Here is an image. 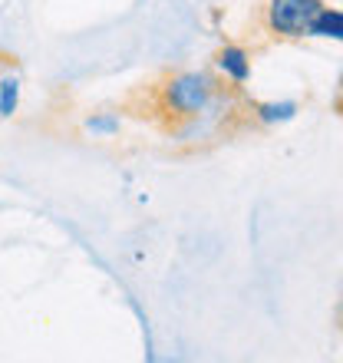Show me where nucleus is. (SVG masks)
Listing matches in <instances>:
<instances>
[{"instance_id": "2", "label": "nucleus", "mask_w": 343, "mask_h": 363, "mask_svg": "<svg viewBox=\"0 0 343 363\" xmlns=\"http://www.w3.org/2000/svg\"><path fill=\"white\" fill-rule=\"evenodd\" d=\"M320 10H324V0H271L267 4V27L287 40L307 37Z\"/></svg>"}, {"instance_id": "3", "label": "nucleus", "mask_w": 343, "mask_h": 363, "mask_svg": "<svg viewBox=\"0 0 343 363\" xmlns=\"http://www.w3.org/2000/svg\"><path fill=\"white\" fill-rule=\"evenodd\" d=\"M218 69L235 83H244L251 77V60L241 47H225L218 53Z\"/></svg>"}, {"instance_id": "5", "label": "nucleus", "mask_w": 343, "mask_h": 363, "mask_svg": "<svg viewBox=\"0 0 343 363\" xmlns=\"http://www.w3.org/2000/svg\"><path fill=\"white\" fill-rule=\"evenodd\" d=\"M20 106V83L13 77L0 79V116H13Z\"/></svg>"}, {"instance_id": "6", "label": "nucleus", "mask_w": 343, "mask_h": 363, "mask_svg": "<svg viewBox=\"0 0 343 363\" xmlns=\"http://www.w3.org/2000/svg\"><path fill=\"white\" fill-rule=\"evenodd\" d=\"M294 113V106L284 103V106H261V119H287Z\"/></svg>"}, {"instance_id": "4", "label": "nucleus", "mask_w": 343, "mask_h": 363, "mask_svg": "<svg viewBox=\"0 0 343 363\" xmlns=\"http://www.w3.org/2000/svg\"><path fill=\"white\" fill-rule=\"evenodd\" d=\"M307 37H330V40H343V10H330L324 7L310 23Z\"/></svg>"}, {"instance_id": "1", "label": "nucleus", "mask_w": 343, "mask_h": 363, "mask_svg": "<svg viewBox=\"0 0 343 363\" xmlns=\"http://www.w3.org/2000/svg\"><path fill=\"white\" fill-rule=\"evenodd\" d=\"M215 79L208 73H179L159 86V106L172 119H195L215 99Z\"/></svg>"}]
</instances>
